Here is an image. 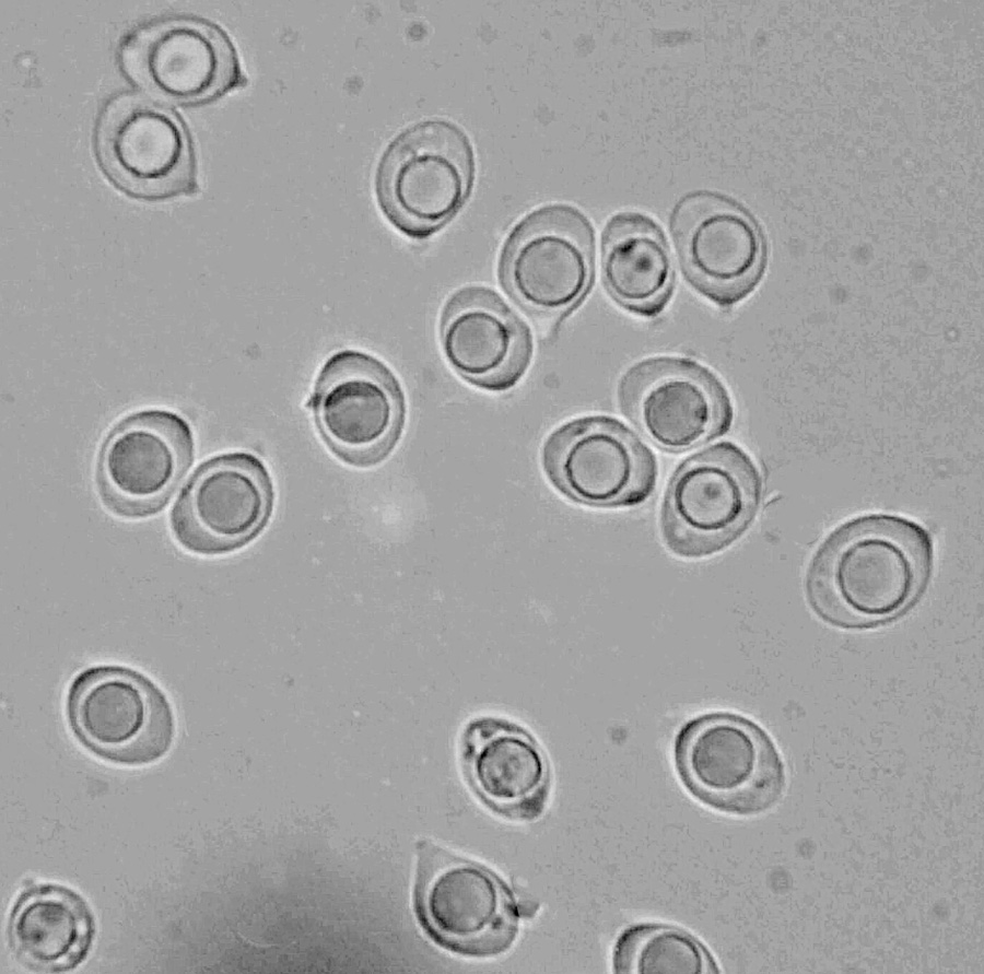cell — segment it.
Wrapping results in <instances>:
<instances>
[{
    "instance_id": "1",
    "label": "cell",
    "mask_w": 984,
    "mask_h": 974,
    "mask_svg": "<svg viewBox=\"0 0 984 974\" xmlns=\"http://www.w3.org/2000/svg\"><path fill=\"white\" fill-rule=\"evenodd\" d=\"M930 536L907 518L871 514L836 528L808 568L809 602L823 620L842 627L890 621L915 601L932 562Z\"/></svg>"
},
{
    "instance_id": "2",
    "label": "cell",
    "mask_w": 984,
    "mask_h": 974,
    "mask_svg": "<svg viewBox=\"0 0 984 974\" xmlns=\"http://www.w3.org/2000/svg\"><path fill=\"white\" fill-rule=\"evenodd\" d=\"M476 160L466 132L445 119H425L399 133L384 151L375 175L378 206L403 235L425 239L466 203Z\"/></svg>"
},
{
    "instance_id": "3",
    "label": "cell",
    "mask_w": 984,
    "mask_h": 974,
    "mask_svg": "<svg viewBox=\"0 0 984 974\" xmlns=\"http://www.w3.org/2000/svg\"><path fill=\"white\" fill-rule=\"evenodd\" d=\"M673 763L691 796L728 814L764 812L785 788L784 763L771 737L731 712H707L687 720L675 737Z\"/></svg>"
},
{
    "instance_id": "4",
    "label": "cell",
    "mask_w": 984,
    "mask_h": 974,
    "mask_svg": "<svg viewBox=\"0 0 984 974\" xmlns=\"http://www.w3.org/2000/svg\"><path fill=\"white\" fill-rule=\"evenodd\" d=\"M762 479L739 446L722 442L678 466L660 509L665 547L683 559L714 555L734 543L759 508Z\"/></svg>"
},
{
    "instance_id": "5",
    "label": "cell",
    "mask_w": 984,
    "mask_h": 974,
    "mask_svg": "<svg viewBox=\"0 0 984 974\" xmlns=\"http://www.w3.org/2000/svg\"><path fill=\"white\" fill-rule=\"evenodd\" d=\"M415 896L432 938L467 957L505 952L525 915L512 889L493 870L431 842L419 850Z\"/></svg>"
},
{
    "instance_id": "6",
    "label": "cell",
    "mask_w": 984,
    "mask_h": 974,
    "mask_svg": "<svg viewBox=\"0 0 984 974\" xmlns=\"http://www.w3.org/2000/svg\"><path fill=\"white\" fill-rule=\"evenodd\" d=\"M66 715L84 748L121 765L160 760L175 734L173 708L164 691L127 666L96 665L80 671L67 692Z\"/></svg>"
},
{
    "instance_id": "7",
    "label": "cell",
    "mask_w": 984,
    "mask_h": 974,
    "mask_svg": "<svg viewBox=\"0 0 984 974\" xmlns=\"http://www.w3.org/2000/svg\"><path fill=\"white\" fill-rule=\"evenodd\" d=\"M118 60L136 86L166 103H210L247 82L226 33L197 16L159 17L133 28L120 42Z\"/></svg>"
},
{
    "instance_id": "8",
    "label": "cell",
    "mask_w": 984,
    "mask_h": 974,
    "mask_svg": "<svg viewBox=\"0 0 984 974\" xmlns=\"http://www.w3.org/2000/svg\"><path fill=\"white\" fill-rule=\"evenodd\" d=\"M103 172L126 195L144 201L198 190L191 138L168 108L138 95L110 101L95 130Z\"/></svg>"
},
{
    "instance_id": "9",
    "label": "cell",
    "mask_w": 984,
    "mask_h": 974,
    "mask_svg": "<svg viewBox=\"0 0 984 974\" xmlns=\"http://www.w3.org/2000/svg\"><path fill=\"white\" fill-rule=\"evenodd\" d=\"M621 412L663 450L681 453L726 434L734 421L729 394L702 364L654 356L632 365L618 385Z\"/></svg>"
},
{
    "instance_id": "10",
    "label": "cell",
    "mask_w": 984,
    "mask_h": 974,
    "mask_svg": "<svg viewBox=\"0 0 984 974\" xmlns=\"http://www.w3.org/2000/svg\"><path fill=\"white\" fill-rule=\"evenodd\" d=\"M500 265L503 285L522 307L541 316H564L593 281V228L573 207L544 206L514 227Z\"/></svg>"
},
{
    "instance_id": "11",
    "label": "cell",
    "mask_w": 984,
    "mask_h": 974,
    "mask_svg": "<svg viewBox=\"0 0 984 974\" xmlns=\"http://www.w3.org/2000/svg\"><path fill=\"white\" fill-rule=\"evenodd\" d=\"M307 404L324 442L353 466L383 460L405 421L403 395L394 374L355 350L339 351L326 361Z\"/></svg>"
},
{
    "instance_id": "12",
    "label": "cell",
    "mask_w": 984,
    "mask_h": 974,
    "mask_svg": "<svg viewBox=\"0 0 984 974\" xmlns=\"http://www.w3.org/2000/svg\"><path fill=\"white\" fill-rule=\"evenodd\" d=\"M542 465L569 500L591 507H633L653 493L657 462L623 423L604 415L574 419L546 441Z\"/></svg>"
},
{
    "instance_id": "13",
    "label": "cell",
    "mask_w": 984,
    "mask_h": 974,
    "mask_svg": "<svg viewBox=\"0 0 984 974\" xmlns=\"http://www.w3.org/2000/svg\"><path fill=\"white\" fill-rule=\"evenodd\" d=\"M194 457L189 424L164 409H145L120 420L99 449L97 489L115 514L140 518L161 511Z\"/></svg>"
},
{
    "instance_id": "14",
    "label": "cell",
    "mask_w": 984,
    "mask_h": 974,
    "mask_svg": "<svg viewBox=\"0 0 984 974\" xmlns=\"http://www.w3.org/2000/svg\"><path fill=\"white\" fill-rule=\"evenodd\" d=\"M274 491L262 461L249 453L215 456L192 474L171 514L174 537L202 555L232 552L260 533Z\"/></svg>"
},
{
    "instance_id": "15",
    "label": "cell",
    "mask_w": 984,
    "mask_h": 974,
    "mask_svg": "<svg viewBox=\"0 0 984 974\" xmlns=\"http://www.w3.org/2000/svg\"><path fill=\"white\" fill-rule=\"evenodd\" d=\"M683 275L723 309L742 301L762 275L763 245L754 223L713 195L686 199L672 218Z\"/></svg>"
},
{
    "instance_id": "16",
    "label": "cell",
    "mask_w": 984,
    "mask_h": 974,
    "mask_svg": "<svg viewBox=\"0 0 984 974\" xmlns=\"http://www.w3.org/2000/svg\"><path fill=\"white\" fill-rule=\"evenodd\" d=\"M441 348L448 366L467 382L493 391L512 388L531 357L525 324L493 291L468 286L446 303Z\"/></svg>"
},
{
    "instance_id": "17",
    "label": "cell",
    "mask_w": 984,
    "mask_h": 974,
    "mask_svg": "<svg viewBox=\"0 0 984 974\" xmlns=\"http://www.w3.org/2000/svg\"><path fill=\"white\" fill-rule=\"evenodd\" d=\"M461 760L471 789L493 812L518 821L542 814L549 765L526 729L502 718H476L465 728Z\"/></svg>"
},
{
    "instance_id": "18",
    "label": "cell",
    "mask_w": 984,
    "mask_h": 974,
    "mask_svg": "<svg viewBox=\"0 0 984 974\" xmlns=\"http://www.w3.org/2000/svg\"><path fill=\"white\" fill-rule=\"evenodd\" d=\"M95 934L92 912L73 890L54 883L33 885L16 900L9 941L17 959L40 972H66L86 958Z\"/></svg>"
},
{
    "instance_id": "19",
    "label": "cell",
    "mask_w": 984,
    "mask_h": 974,
    "mask_svg": "<svg viewBox=\"0 0 984 974\" xmlns=\"http://www.w3.org/2000/svg\"><path fill=\"white\" fill-rule=\"evenodd\" d=\"M601 279L610 297L628 312L656 318L675 285L673 261L659 227L649 218L625 212L606 225Z\"/></svg>"
},
{
    "instance_id": "20",
    "label": "cell",
    "mask_w": 984,
    "mask_h": 974,
    "mask_svg": "<svg viewBox=\"0 0 984 974\" xmlns=\"http://www.w3.org/2000/svg\"><path fill=\"white\" fill-rule=\"evenodd\" d=\"M612 969L618 974H718L704 943L690 931L663 923H639L617 938Z\"/></svg>"
}]
</instances>
